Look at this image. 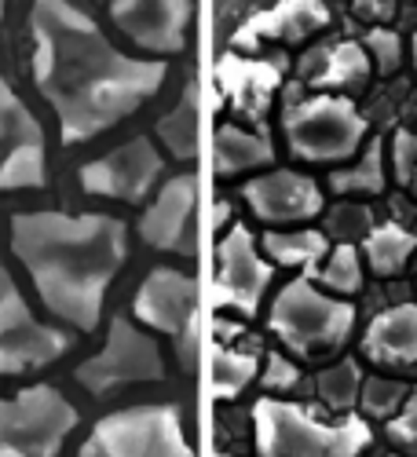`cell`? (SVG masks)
<instances>
[{"mask_svg": "<svg viewBox=\"0 0 417 457\" xmlns=\"http://www.w3.org/2000/svg\"><path fill=\"white\" fill-rule=\"evenodd\" d=\"M33 81L59 118V136L78 146L154 99L169 66L162 59H132L70 0H33Z\"/></svg>", "mask_w": 417, "mask_h": 457, "instance_id": "6da1fadb", "label": "cell"}, {"mask_svg": "<svg viewBox=\"0 0 417 457\" xmlns=\"http://www.w3.org/2000/svg\"><path fill=\"white\" fill-rule=\"evenodd\" d=\"M125 231L121 220L103 212H19L12 220V253L33 278L45 308L92 333L103 319L110 282L129 260Z\"/></svg>", "mask_w": 417, "mask_h": 457, "instance_id": "7a4b0ae2", "label": "cell"}, {"mask_svg": "<svg viewBox=\"0 0 417 457\" xmlns=\"http://www.w3.org/2000/svg\"><path fill=\"white\" fill-rule=\"evenodd\" d=\"M253 432L260 457H359L373 443L363 417L326 425L304 406L268 395L253 403Z\"/></svg>", "mask_w": 417, "mask_h": 457, "instance_id": "3957f363", "label": "cell"}, {"mask_svg": "<svg viewBox=\"0 0 417 457\" xmlns=\"http://www.w3.org/2000/svg\"><path fill=\"white\" fill-rule=\"evenodd\" d=\"M268 326L286 348L300 355H322L337 352L352 337L355 308L348 300L319 293L308 278H293L286 289H279Z\"/></svg>", "mask_w": 417, "mask_h": 457, "instance_id": "277c9868", "label": "cell"}, {"mask_svg": "<svg viewBox=\"0 0 417 457\" xmlns=\"http://www.w3.org/2000/svg\"><path fill=\"white\" fill-rule=\"evenodd\" d=\"M78 410L52 385H29L0 399V457H59Z\"/></svg>", "mask_w": 417, "mask_h": 457, "instance_id": "5b68a950", "label": "cell"}, {"mask_svg": "<svg viewBox=\"0 0 417 457\" xmlns=\"http://www.w3.org/2000/svg\"><path fill=\"white\" fill-rule=\"evenodd\" d=\"M366 118L345 96L296 99L282 113L289 154L300 162H348L366 139Z\"/></svg>", "mask_w": 417, "mask_h": 457, "instance_id": "8992f818", "label": "cell"}, {"mask_svg": "<svg viewBox=\"0 0 417 457\" xmlns=\"http://www.w3.org/2000/svg\"><path fill=\"white\" fill-rule=\"evenodd\" d=\"M78 457H195L179 413L169 403L106 413L81 443Z\"/></svg>", "mask_w": 417, "mask_h": 457, "instance_id": "52a82bcc", "label": "cell"}, {"mask_svg": "<svg viewBox=\"0 0 417 457\" xmlns=\"http://www.w3.org/2000/svg\"><path fill=\"white\" fill-rule=\"evenodd\" d=\"M73 377H78V385L88 395L103 399V395L129 388V385H146V380L154 385V380H162L165 359H162V348L154 337L139 333L129 319L118 315L106 329L103 348L92 359H85Z\"/></svg>", "mask_w": 417, "mask_h": 457, "instance_id": "ba28073f", "label": "cell"}, {"mask_svg": "<svg viewBox=\"0 0 417 457\" xmlns=\"http://www.w3.org/2000/svg\"><path fill=\"white\" fill-rule=\"evenodd\" d=\"M70 352V337L33 319L15 278L0 268V377L45 370Z\"/></svg>", "mask_w": 417, "mask_h": 457, "instance_id": "9c48e42d", "label": "cell"}, {"mask_svg": "<svg viewBox=\"0 0 417 457\" xmlns=\"http://www.w3.org/2000/svg\"><path fill=\"white\" fill-rule=\"evenodd\" d=\"M48 183L45 132L15 88L0 78V190H37Z\"/></svg>", "mask_w": 417, "mask_h": 457, "instance_id": "30bf717a", "label": "cell"}, {"mask_svg": "<svg viewBox=\"0 0 417 457\" xmlns=\"http://www.w3.org/2000/svg\"><path fill=\"white\" fill-rule=\"evenodd\" d=\"M275 268L260 256L256 238L246 223H235L216 245V278H213V303L235 308L242 315H256L263 293L271 286Z\"/></svg>", "mask_w": 417, "mask_h": 457, "instance_id": "8fae6325", "label": "cell"}, {"mask_svg": "<svg viewBox=\"0 0 417 457\" xmlns=\"http://www.w3.org/2000/svg\"><path fill=\"white\" fill-rule=\"evenodd\" d=\"M165 172L162 150L146 136H136L121 146H113L110 154L88 162L81 169V190L96 198H113V202H143Z\"/></svg>", "mask_w": 417, "mask_h": 457, "instance_id": "7c38bea8", "label": "cell"}, {"mask_svg": "<svg viewBox=\"0 0 417 457\" xmlns=\"http://www.w3.org/2000/svg\"><path fill=\"white\" fill-rule=\"evenodd\" d=\"M110 19L143 52L172 55L187 45L195 0H113Z\"/></svg>", "mask_w": 417, "mask_h": 457, "instance_id": "4fadbf2b", "label": "cell"}, {"mask_svg": "<svg viewBox=\"0 0 417 457\" xmlns=\"http://www.w3.org/2000/svg\"><path fill=\"white\" fill-rule=\"evenodd\" d=\"M195 209H198L195 176H172L143 212L139 238L162 253H195V242H198Z\"/></svg>", "mask_w": 417, "mask_h": 457, "instance_id": "5bb4252c", "label": "cell"}, {"mask_svg": "<svg viewBox=\"0 0 417 457\" xmlns=\"http://www.w3.org/2000/svg\"><path fill=\"white\" fill-rule=\"evenodd\" d=\"M242 202L263 223H304L322 212V190L308 176L275 169L249 179L242 187Z\"/></svg>", "mask_w": 417, "mask_h": 457, "instance_id": "9a60e30c", "label": "cell"}, {"mask_svg": "<svg viewBox=\"0 0 417 457\" xmlns=\"http://www.w3.org/2000/svg\"><path fill=\"white\" fill-rule=\"evenodd\" d=\"M132 312L143 326L179 337L187 322L198 315V282L176 268H154L136 289Z\"/></svg>", "mask_w": 417, "mask_h": 457, "instance_id": "2e32d148", "label": "cell"}, {"mask_svg": "<svg viewBox=\"0 0 417 457\" xmlns=\"http://www.w3.org/2000/svg\"><path fill=\"white\" fill-rule=\"evenodd\" d=\"M329 26V8L322 0H275L268 12L249 15L235 33L231 48L235 52H256L268 41H304Z\"/></svg>", "mask_w": 417, "mask_h": 457, "instance_id": "e0dca14e", "label": "cell"}, {"mask_svg": "<svg viewBox=\"0 0 417 457\" xmlns=\"http://www.w3.org/2000/svg\"><path fill=\"white\" fill-rule=\"evenodd\" d=\"M279 81H282V62L235 55V48L216 66L220 92L227 96V103H231L238 113H246V118H263V113H268Z\"/></svg>", "mask_w": 417, "mask_h": 457, "instance_id": "ac0fdd59", "label": "cell"}, {"mask_svg": "<svg viewBox=\"0 0 417 457\" xmlns=\"http://www.w3.org/2000/svg\"><path fill=\"white\" fill-rule=\"evenodd\" d=\"M363 355L377 366H413L417 362V303L381 312L363 333Z\"/></svg>", "mask_w": 417, "mask_h": 457, "instance_id": "d6986e66", "label": "cell"}, {"mask_svg": "<svg viewBox=\"0 0 417 457\" xmlns=\"http://www.w3.org/2000/svg\"><path fill=\"white\" fill-rule=\"evenodd\" d=\"M275 162V146L260 132L238 129V125H220L213 136V169L216 176H238L253 169H268Z\"/></svg>", "mask_w": 417, "mask_h": 457, "instance_id": "ffe728a7", "label": "cell"}, {"mask_svg": "<svg viewBox=\"0 0 417 457\" xmlns=\"http://www.w3.org/2000/svg\"><path fill=\"white\" fill-rule=\"evenodd\" d=\"M312 62H319L315 70L308 66V85L326 92V88H352L363 85L370 78V55L359 41H340L333 48L312 52Z\"/></svg>", "mask_w": 417, "mask_h": 457, "instance_id": "44dd1931", "label": "cell"}, {"mask_svg": "<svg viewBox=\"0 0 417 457\" xmlns=\"http://www.w3.org/2000/svg\"><path fill=\"white\" fill-rule=\"evenodd\" d=\"M363 253H366V263L373 275L381 278H392L406 268V260L417 253V235L406 231L399 223H377L366 231L363 238Z\"/></svg>", "mask_w": 417, "mask_h": 457, "instance_id": "7402d4cb", "label": "cell"}, {"mask_svg": "<svg viewBox=\"0 0 417 457\" xmlns=\"http://www.w3.org/2000/svg\"><path fill=\"white\" fill-rule=\"evenodd\" d=\"M158 139L176 162H195L198 158V78L187 81L183 103L169 110L158 121Z\"/></svg>", "mask_w": 417, "mask_h": 457, "instance_id": "603a6c76", "label": "cell"}, {"mask_svg": "<svg viewBox=\"0 0 417 457\" xmlns=\"http://www.w3.org/2000/svg\"><path fill=\"white\" fill-rule=\"evenodd\" d=\"M256 355L249 352H235V348H227V345H216L213 348V359H209V385H213V395L220 403H231L238 399L253 380H256Z\"/></svg>", "mask_w": 417, "mask_h": 457, "instance_id": "cb8c5ba5", "label": "cell"}, {"mask_svg": "<svg viewBox=\"0 0 417 457\" xmlns=\"http://www.w3.org/2000/svg\"><path fill=\"white\" fill-rule=\"evenodd\" d=\"M263 253H268L275 263L282 268H304V271H315V263L329 253V242L322 231H268L263 235Z\"/></svg>", "mask_w": 417, "mask_h": 457, "instance_id": "d4e9b609", "label": "cell"}, {"mask_svg": "<svg viewBox=\"0 0 417 457\" xmlns=\"http://www.w3.org/2000/svg\"><path fill=\"white\" fill-rule=\"evenodd\" d=\"M329 190H337V195H381L385 190V139L366 143L363 158L355 165L329 172Z\"/></svg>", "mask_w": 417, "mask_h": 457, "instance_id": "484cf974", "label": "cell"}, {"mask_svg": "<svg viewBox=\"0 0 417 457\" xmlns=\"http://www.w3.org/2000/svg\"><path fill=\"white\" fill-rule=\"evenodd\" d=\"M315 388H319V399H322L329 410L348 413V410H355V403H359V395H363V370H359L355 359H345V362L322 370Z\"/></svg>", "mask_w": 417, "mask_h": 457, "instance_id": "4316f807", "label": "cell"}, {"mask_svg": "<svg viewBox=\"0 0 417 457\" xmlns=\"http://www.w3.org/2000/svg\"><path fill=\"white\" fill-rule=\"evenodd\" d=\"M315 278L326 286V289H337V293H359L363 289V260H359V249L352 242H340L326 253V263L315 268Z\"/></svg>", "mask_w": 417, "mask_h": 457, "instance_id": "83f0119b", "label": "cell"}, {"mask_svg": "<svg viewBox=\"0 0 417 457\" xmlns=\"http://www.w3.org/2000/svg\"><path fill=\"white\" fill-rule=\"evenodd\" d=\"M403 399H406V385H399V380H392V377H370V380H363L359 403H363V410L370 417H392L403 406Z\"/></svg>", "mask_w": 417, "mask_h": 457, "instance_id": "f1b7e54d", "label": "cell"}, {"mask_svg": "<svg viewBox=\"0 0 417 457\" xmlns=\"http://www.w3.org/2000/svg\"><path fill=\"white\" fill-rule=\"evenodd\" d=\"M363 48H366V55L373 59V66L381 70V73H396L399 62H403V41H399V33H396V29L373 26V29L366 33Z\"/></svg>", "mask_w": 417, "mask_h": 457, "instance_id": "f546056e", "label": "cell"}, {"mask_svg": "<svg viewBox=\"0 0 417 457\" xmlns=\"http://www.w3.org/2000/svg\"><path fill=\"white\" fill-rule=\"evenodd\" d=\"M392 172L399 179V187H406L417 198V136L413 132H396L392 139Z\"/></svg>", "mask_w": 417, "mask_h": 457, "instance_id": "4dcf8cb0", "label": "cell"}, {"mask_svg": "<svg viewBox=\"0 0 417 457\" xmlns=\"http://www.w3.org/2000/svg\"><path fill=\"white\" fill-rule=\"evenodd\" d=\"M388 439L410 453H417V385L413 392H406L403 406L388 417Z\"/></svg>", "mask_w": 417, "mask_h": 457, "instance_id": "1f68e13d", "label": "cell"}, {"mask_svg": "<svg viewBox=\"0 0 417 457\" xmlns=\"http://www.w3.org/2000/svg\"><path fill=\"white\" fill-rule=\"evenodd\" d=\"M260 380H263V388H268V392H289V388H296L300 370L286 355H268V370H263Z\"/></svg>", "mask_w": 417, "mask_h": 457, "instance_id": "d6a6232c", "label": "cell"}, {"mask_svg": "<svg viewBox=\"0 0 417 457\" xmlns=\"http://www.w3.org/2000/svg\"><path fill=\"white\" fill-rule=\"evenodd\" d=\"M176 340H179V362H183L187 370H195V366H198V319L187 322V329H183Z\"/></svg>", "mask_w": 417, "mask_h": 457, "instance_id": "836d02e7", "label": "cell"}, {"mask_svg": "<svg viewBox=\"0 0 417 457\" xmlns=\"http://www.w3.org/2000/svg\"><path fill=\"white\" fill-rule=\"evenodd\" d=\"M352 12L366 15V19H385L388 15V0H348Z\"/></svg>", "mask_w": 417, "mask_h": 457, "instance_id": "e575fe53", "label": "cell"}, {"mask_svg": "<svg viewBox=\"0 0 417 457\" xmlns=\"http://www.w3.org/2000/svg\"><path fill=\"white\" fill-rule=\"evenodd\" d=\"M227 216H231V205L220 202V205H216V227H223V223H227Z\"/></svg>", "mask_w": 417, "mask_h": 457, "instance_id": "d590c367", "label": "cell"}, {"mask_svg": "<svg viewBox=\"0 0 417 457\" xmlns=\"http://www.w3.org/2000/svg\"><path fill=\"white\" fill-rule=\"evenodd\" d=\"M410 52H413V70H417V33H413V41H410Z\"/></svg>", "mask_w": 417, "mask_h": 457, "instance_id": "8d00e7d4", "label": "cell"}, {"mask_svg": "<svg viewBox=\"0 0 417 457\" xmlns=\"http://www.w3.org/2000/svg\"><path fill=\"white\" fill-rule=\"evenodd\" d=\"M4 4H8V0H0V15H4Z\"/></svg>", "mask_w": 417, "mask_h": 457, "instance_id": "74e56055", "label": "cell"}, {"mask_svg": "<svg viewBox=\"0 0 417 457\" xmlns=\"http://www.w3.org/2000/svg\"><path fill=\"white\" fill-rule=\"evenodd\" d=\"M216 457H231V453H216Z\"/></svg>", "mask_w": 417, "mask_h": 457, "instance_id": "f35d334b", "label": "cell"}]
</instances>
